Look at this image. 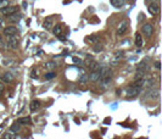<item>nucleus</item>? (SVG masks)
<instances>
[{
	"label": "nucleus",
	"mask_w": 162,
	"mask_h": 139,
	"mask_svg": "<svg viewBox=\"0 0 162 139\" xmlns=\"http://www.w3.org/2000/svg\"><path fill=\"white\" fill-rule=\"evenodd\" d=\"M155 67L157 68V70H160V67H161V64H160V61H156V62H155Z\"/></svg>",
	"instance_id": "obj_27"
},
{
	"label": "nucleus",
	"mask_w": 162,
	"mask_h": 139,
	"mask_svg": "<svg viewBox=\"0 0 162 139\" xmlns=\"http://www.w3.org/2000/svg\"><path fill=\"white\" fill-rule=\"evenodd\" d=\"M141 92V87H138V85H132L127 89V96L128 98H132V96H136Z\"/></svg>",
	"instance_id": "obj_2"
},
{
	"label": "nucleus",
	"mask_w": 162,
	"mask_h": 139,
	"mask_svg": "<svg viewBox=\"0 0 162 139\" xmlns=\"http://www.w3.org/2000/svg\"><path fill=\"white\" fill-rule=\"evenodd\" d=\"M0 1H1V0H0Z\"/></svg>",
	"instance_id": "obj_30"
},
{
	"label": "nucleus",
	"mask_w": 162,
	"mask_h": 139,
	"mask_svg": "<svg viewBox=\"0 0 162 139\" xmlns=\"http://www.w3.org/2000/svg\"><path fill=\"white\" fill-rule=\"evenodd\" d=\"M3 90H4V84H0V96L3 94Z\"/></svg>",
	"instance_id": "obj_28"
},
{
	"label": "nucleus",
	"mask_w": 162,
	"mask_h": 139,
	"mask_svg": "<svg viewBox=\"0 0 162 139\" xmlns=\"http://www.w3.org/2000/svg\"><path fill=\"white\" fill-rule=\"evenodd\" d=\"M1 81L4 82V83H11V82L14 81V75L11 73V72H5V73L1 76Z\"/></svg>",
	"instance_id": "obj_10"
},
{
	"label": "nucleus",
	"mask_w": 162,
	"mask_h": 139,
	"mask_svg": "<svg viewBox=\"0 0 162 139\" xmlns=\"http://www.w3.org/2000/svg\"><path fill=\"white\" fill-rule=\"evenodd\" d=\"M53 32L55 35H61V32H62L61 24H55V27L53 28Z\"/></svg>",
	"instance_id": "obj_18"
},
{
	"label": "nucleus",
	"mask_w": 162,
	"mask_h": 139,
	"mask_svg": "<svg viewBox=\"0 0 162 139\" xmlns=\"http://www.w3.org/2000/svg\"><path fill=\"white\" fill-rule=\"evenodd\" d=\"M89 79L93 81V82H97L100 79V70H94L92 71V73L89 76Z\"/></svg>",
	"instance_id": "obj_13"
},
{
	"label": "nucleus",
	"mask_w": 162,
	"mask_h": 139,
	"mask_svg": "<svg viewBox=\"0 0 162 139\" xmlns=\"http://www.w3.org/2000/svg\"><path fill=\"white\" fill-rule=\"evenodd\" d=\"M20 130H21V125L20 123H14V125L10 127V131H11L12 133H16V132H20Z\"/></svg>",
	"instance_id": "obj_19"
},
{
	"label": "nucleus",
	"mask_w": 162,
	"mask_h": 139,
	"mask_svg": "<svg viewBox=\"0 0 162 139\" xmlns=\"http://www.w3.org/2000/svg\"><path fill=\"white\" fill-rule=\"evenodd\" d=\"M4 26H5V23H4V20L0 17V29H3L4 28Z\"/></svg>",
	"instance_id": "obj_26"
},
{
	"label": "nucleus",
	"mask_w": 162,
	"mask_h": 139,
	"mask_svg": "<svg viewBox=\"0 0 162 139\" xmlns=\"http://www.w3.org/2000/svg\"><path fill=\"white\" fill-rule=\"evenodd\" d=\"M73 62H74V64H78V65H80V64L83 62V61L80 60V59H78V58H73Z\"/></svg>",
	"instance_id": "obj_25"
},
{
	"label": "nucleus",
	"mask_w": 162,
	"mask_h": 139,
	"mask_svg": "<svg viewBox=\"0 0 162 139\" xmlns=\"http://www.w3.org/2000/svg\"><path fill=\"white\" fill-rule=\"evenodd\" d=\"M87 40H89V42H92V43H99L100 42V37L99 35H89V37L87 38Z\"/></svg>",
	"instance_id": "obj_20"
},
{
	"label": "nucleus",
	"mask_w": 162,
	"mask_h": 139,
	"mask_svg": "<svg viewBox=\"0 0 162 139\" xmlns=\"http://www.w3.org/2000/svg\"><path fill=\"white\" fill-rule=\"evenodd\" d=\"M0 39H1V37H0Z\"/></svg>",
	"instance_id": "obj_29"
},
{
	"label": "nucleus",
	"mask_w": 162,
	"mask_h": 139,
	"mask_svg": "<svg viewBox=\"0 0 162 139\" xmlns=\"http://www.w3.org/2000/svg\"><path fill=\"white\" fill-rule=\"evenodd\" d=\"M4 29V34L6 35V37H9V35H15L17 34L18 29L15 27V26H10V27H6V28H3Z\"/></svg>",
	"instance_id": "obj_9"
},
{
	"label": "nucleus",
	"mask_w": 162,
	"mask_h": 139,
	"mask_svg": "<svg viewBox=\"0 0 162 139\" xmlns=\"http://www.w3.org/2000/svg\"><path fill=\"white\" fill-rule=\"evenodd\" d=\"M110 3L112 4L115 7L119 9V7H122V6H123V4H124V0H110Z\"/></svg>",
	"instance_id": "obj_16"
},
{
	"label": "nucleus",
	"mask_w": 162,
	"mask_h": 139,
	"mask_svg": "<svg viewBox=\"0 0 162 139\" xmlns=\"http://www.w3.org/2000/svg\"><path fill=\"white\" fill-rule=\"evenodd\" d=\"M85 64H87V66H88V68L90 70V71H94V70H98V67H99V65H98V62L95 61L92 56H88L87 58V60H85Z\"/></svg>",
	"instance_id": "obj_4"
},
{
	"label": "nucleus",
	"mask_w": 162,
	"mask_h": 139,
	"mask_svg": "<svg viewBox=\"0 0 162 139\" xmlns=\"http://www.w3.org/2000/svg\"><path fill=\"white\" fill-rule=\"evenodd\" d=\"M93 50L95 51V53H100V51L104 50V45H101L100 43H95L94 46H93Z\"/></svg>",
	"instance_id": "obj_21"
},
{
	"label": "nucleus",
	"mask_w": 162,
	"mask_h": 139,
	"mask_svg": "<svg viewBox=\"0 0 162 139\" xmlns=\"http://www.w3.org/2000/svg\"><path fill=\"white\" fill-rule=\"evenodd\" d=\"M39 107H40V101H39V100H33L31 104H29V109H31V112L37 111Z\"/></svg>",
	"instance_id": "obj_14"
},
{
	"label": "nucleus",
	"mask_w": 162,
	"mask_h": 139,
	"mask_svg": "<svg viewBox=\"0 0 162 139\" xmlns=\"http://www.w3.org/2000/svg\"><path fill=\"white\" fill-rule=\"evenodd\" d=\"M54 26V18L50 16V17H47L44 20V23H43V27L45 28V29H50Z\"/></svg>",
	"instance_id": "obj_12"
},
{
	"label": "nucleus",
	"mask_w": 162,
	"mask_h": 139,
	"mask_svg": "<svg viewBox=\"0 0 162 139\" xmlns=\"http://www.w3.org/2000/svg\"><path fill=\"white\" fill-rule=\"evenodd\" d=\"M56 77V73L54 71H49L48 73H45V79H53Z\"/></svg>",
	"instance_id": "obj_23"
},
{
	"label": "nucleus",
	"mask_w": 162,
	"mask_h": 139,
	"mask_svg": "<svg viewBox=\"0 0 162 139\" xmlns=\"http://www.w3.org/2000/svg\"><path fill=\"white\" fill-rule=\"evenodd\" d=\"M17 123H20V125H29V123H31V118L29 117H21L17 120Z\"/></svg>",
	"instance_id": "obj_17"
},
{
	"label": "nucleus",
	"mask_w": 162,
	"mask_h": 139,
	"mask_svg": "<svg viewBox=\"0 0 162 139\" xmlns=\"http://www.w3.org/2000/svg\"><path fill=\"white\" fill-rule=\"evenodd\" d=\"M55 67H56V64H55L54 61H50V62H48L47 65H45V68H47L48 71H53V70H55Z\"/></svg>",
	"instance_id": "obj_22"
},
{
	"label": "nucleus",
	"mask_w": 162,
	"mask_h": 139,
	"mask_svg": "<svg viewBox=\"0 0 162 139\" xmlns=\"http://www.w3.org/2000/svg\"><path fill=\"white\" fill-rule=\"evenodd\" d=\"M87 79H88L87 75H82V76H80V78H79V84H85Z\"/></svg>",
	"instance_id": "obj_24"
},
{
	"label": "nucleus",
	"mask_w": 162,
	"mask_h": 139,
	"mask_svg": "<svg viewBox=\"0 0 162 139\" xmlns=\"http://www.w3.org/2000/svg\"><path fill=\"white\" fill-rule=\"evenodd\" d=\"M141 31H143V33L146 35V37L150 38L151 35H153V33H154V26L151 23H145L143 26V28H141Z\"/></svg>",
	"instance_id": "obj_3"
},
{
	"label": "nucleus",
	"mask_w": 162,
	"mask_h": 139,
	"mask_svg": "<svg viewBox=\"0 0 162 139\" xmlns=\"http://www.w3.org/2000/svg\"><path fill=\"white\" fill-rule=\"evenodd\" d=\"M20 43V39L16 37V34L15 35H9L7 37V45L10 49H17V45Z\"/></svg>",
	"instance_id": "obj_1"
},
{
	"label": "nucleus",
	"mask_w": 162,
	"mask_h": 139,
	"mask_svg": "<svg viewBox=\"0 0 162 139\" xmlns=\"http://www.w3.org/2000/svg\"><path fill=\"white\" fill-rule=\"evenodd\" d=\"M135 45L138 46V48H141V46H143V37H141L140 33L135 34Z\"/></svg>",
	"instance_id": "obj_15"
},
{
	"label": "nucleus",
	"mask_w": 162,
	"mask_h": 139,
	"mask_svg": "<svg viewBox=\"0 0 162 139\" xmlns=\"http://www.w3.org/2000/svg\"><path fill=\"white\" fill-rule=\"evenodd\" d=\"M127 29H128V21H123L119 24V27L117 29V35H122L123 33H126Z\"/></svg>",
	"instance_id": "obj_11"
},
{
	"label": "nucleus",
	"mask_w": 162,
	"mask_h": 139,
	"mask_svg": "<svg viewBox=\"0 0 162 139\" xmlns=\"http://www.w3.org/2000/svg\"><path fill=\"white\" fill-rule=\"evenodd\" d=\"M148 9H149V12L151 15H157L160 12V5H159V3H151L148 6Z\"/></svg>",
	"instance_id": "obj_6"
},
{
	"label": "nucleus",
	"mask_w": 162,
	"mask_h": 139,
	"mask_svg": "<svg viewBox=\"0 0 162 139\" xmlns=\"http://www.w3.org/2000/svg\"><path fill=\"white\" fill-rule=\"evenodd\" d=\"M149 70H150V66H149L148 64H145V62L139 64V65H138V77L141 76V75L144 76L145 72H148Z\"/></svg>",
	"instance_id": "obj_7"
},
{
	"label": "nucleus",
	"mask_w": 162,
	"mask_h": 139,
	"mask_svg": "<svg viewBox=\"0 0 162 139\" xmlns=\"http://www.w3.org/2000/svg\"><path fill=\"white\" fill-rule=\"evenodd\" d=\"M21 18H22V15H21V14L14 12V14L7 15V21H9V22H11V23H17Z\"/></svg>",
	"instance_id": "obj_5"
},
{
	"label": "nucleus",
	"mask_w": 162,
	"mask_h": 139,
	"mask_svg": "<svg viewBox=\"0 0 162 139\" xmlns=\"http://www.w3.org/2000/svg\"><path fill=\"white\" fill-rule=\"evenodd\" d=\"M17 6H5L3 9H0V11H1L3 15H10V14H14V12H17Z\"/></svg>",
	"instance_id": "obj_8"
}]
</instances>
